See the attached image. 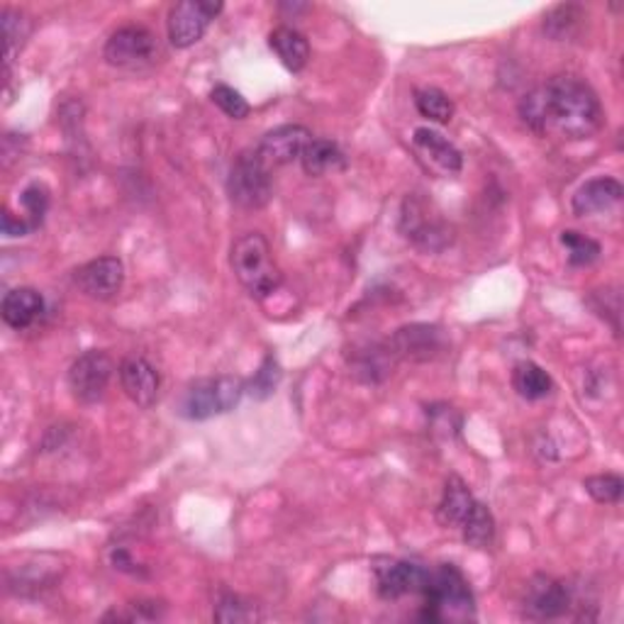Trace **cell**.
<instances>
[{
    "mask_svg": "<svg viewBox=\"0 0 624 624\" xmlns=\"http://www.w3.org/2000/svg\"><path fill=\"white\" fill-rule=\"evenodd\" d=\"M522 123L537 135L590 140L602 130L606 111L593 88L578 76H553L520 101Z\"/></svg>",
    "mask_w": 624,
    "mask_h": 624,
    "instance_id": "obj_1",
    "label": "cell"
},
{
    "mask_svg": "<svg viewBox=\"0 0 624 624\" xmlns=\"http://www.w3.org/2000/svg\"><path fill=\"white\" fill-rule=\"evenodd\" d=\"M424 606L420 612V620L424 622H461L473 620V593L469 588V581L463 573L451 566V563H442L437 569H430L428 586L422 590Z\"/></svg>",
    "mask_w": 624,
    "mask_h": 624,
    "instance_id": "obj_2",
    "label": "cell"
},
{
    "mask_svg": "<svg viewBox=\"0 0 624 624\" xmlns=\"http://www.w3.org/2000/svg\"><path fill=\"white\" fill-rule=\"evenodd\" d=\"M232 271L252 298H269L283 283L279 264L273 262L271 246L259 232L244 234L232 246Z\"/></svg>",
    "mask_w": 624,
    "mask_h": 624,
    "instance_id": "obj_3",
    "label": "cell"
},
{
    "mask_svg": "<svg viewBox=\"0 0 624 624\" xmlns=\"http://www.w3.org/2000/svg\"><path fill=\"white\" fill-rule=\"evenodd\" d=\"M246 393V383L234 375H217V379H201L188 385L178 403V415L186 420H211L225 415L240 405Z\"/></svg>",
    "mask_w": 624,
    "mask_h": 624,
    "instance_id": "obj_4",
    "label": "cell"
},
{
    "mask_svg": "<svg viewBox=\"0 0 624 624\" xmlns=\"http://www.w3.org/2000/svg\"><path fill=\"white\" fill-rule=\"evenodd\" d=\"M227 193H230V201L244 211H259L271 201V171L254 150L242 152L234 158L230 178H227Z\"/></svg>",
    "mask_w": 624,
    "mask_h": 624,
    "instance_id": "obj_5",
    "label": "cell"
},
{
    "mask_svg": "<svg viewBox=\"0 0 624 624\" xmlns=\"http://www.w3.org/2000/svg\"><path fill=\"white\" fill-rule=\"evenodd\" d=\"M400 232L408 242L428 254L444 252L454 242V230L442 217L428 211V203L418 195H408L400 211Z\"/></svg>",
    "mask_w": 624,
    "mask_h": 624,
    "instance_id": "obj_6",
    "label": "cell"
},
{
    "mask_svg": "<svg viewBox=\"0 0 624 624\" xmlns=\"http://www.w3.org/2000/svg\"><path fill=\"white\" fill-rule=\"evenodd\" d=\"M156 56V35L142 25L120 27L111 35L103 49L105 62L115 68H125V72H144V68L154 66Z\"/></svg>",
    "mask_w": 624,
    "mask_h": 624,
    "instance_id": "obj_7",
    "label": "cell"
},
{
    "mask_svg": "<svg viewBox=\"0 0 624 624\" xmlns=\"http://www.w3.org/2000/svg\"><path fill=\"white\" fill-rule=\"evenodd\" d=\"M371 571L375 578V593H379L383 600L422 596L430 578V569L420 566V563L391 557H375L371 561Z\"/></svg>",
    "mask_w": 624,
    "mask_h": 624,
    "instance_id": "obj_8",
    "label": "cell"
},
{
    "mask_svg": "<svg viewBox=\"0 0 624 624\" xmlns=\"http://www.w3.org/2000/svg\"><path fill=\"white\" fill-rule=\"evenodd\" d=\"M115 364L111 356L101 349H91L78 356L68 369V389L74 398L84 405H93L103 400V395L111 385Z\"/></svg>",
    "mask_w": 624,
    "mask_h": 624,
    "instance_id": "obj_9",
    "label": "cell"
},
{
    "mask_svg": "<svg viewBox=\"0 0 624 624\" xmlns=\"http://www.w3.org/2000/svg\"><path fill=\"white\" fill-rule=\"evenodd\" d=\"M222 13V3L213 0H183L176 3L168 13V39L176 49H188L198 44L207 33L213 20Z\"/></svg>",
    "mask_w": 624,
    "mask_h": 624,
    "instance_id": "obj_10",
    "label": "cell"
},
{
    "mask_svg": "<svg viewBox=\"0 0 624 624\" xmlns=\"http://www.w3.org/2000/svg\"><path fill=\"white\" fill-rule=\"evenodd\" d=\"M447 334L437 324H408L393 334L391 349L395 359L424 364L447 352Z\"/></svg>",
    "mask_w": 624,
    "mask_h": 624,
    "instance_id": "obj_11",
    "label": "cell"
},
{
    "mask_svg": "<svg viewBox=\"0 0 624 624\" xmlns=\"http://www.w3.org/2000/svg\"><path fill=\"white\" fill-rule=\"evenodd\" d=\"M522 608L530 620H559L571 610V590L551 576H534L524 590Z\"/></svg>",
    "mask_w": 624,
    "mask_h": 624,
    "instance_id": "obj_12",
    "label": "cell"
},
{
    "mask_svg": "<svg viewBox=\"0 0 624 624\" xmlns=\"http://www.w3.org/2000/svg\"><path fill=\"white\" fill-rule=\"evenodd\" d=\"M74 283L78 291L93 301H113L123 291L125 283V264L117 256H101L84 264L74 273Z\"/></svg>",
    "mask_w": 624,
    "mask_h": 624,
    "instance_id": "obj_13",
    "label": "cell"
},
{
    "mask_svg": "<svg viewBox=\"0 0 624 624\" xmlns=\"http://www.w3.org/2000/svg\"><path fill=\"white\" fill-rule=\"evenodd\" d=\"M310 142H313V135L308 127L281 125V127H276V130L266 132L254 152L262 158L264 166L271 171V168H279V166L295 162V158H301L305 147H308Z\"/></svg>",
    "mask_w": 624,
    "mask_h": 624,
    "instance_id": "obj_14",
    "label": "cell"
},
{
    "mask_svg": "<svg viewBox=\"0 0 624 624\" xmlns=\"http://www.w3.org/2000/svg\"><path fill=\"white\" fill-rule=\"evenodd\" d=\"M120 385L127 398L140 408H152L162 389V379L144 356H127L120 364Z\"/></svg>",
    "mask_w": 624,
    "mask_h": 624,
    "instance_id": "obj_15",
    "label": "cell"
},
{
    "mask_svg": "<svg viewBox=\"0 0 624 624\" xmlns=\"http://www.w3.org/2000/svg\"><path fill=\"white\" fill-rule=\"evenodd\" d=\"M412 144L420 158H424V162L432 168H437L444 176H454L463 168L461 152L447 140V137L440 135L437 130H432V127H418L412 137Z\"/></svg>",
    "mask_w": 624,
    "mask_h": 624,
    "instance_id": "obj_16",
    "label": "cell"
},
{
    "mask_svg": "<svg viewBox=\"0 0 624 624\" xmlns=\"http://www.w3.org/2000/svg\"><path fill=\"white\" fill-rule=\"evenodd\" d=\"M624 195V188L617 178L598 176L583 183L571 198V211L578 217L606 213L610 207H615Z\"/></svg>",
    "mask_w": 624,
    "mask_h": 624,
    "instance_id": "obj_17",
    "label": "cell"
},
{
    "mask_svg": "<svg viewBox=\"0 0 624 624\" xmlns=\"http://www.w3.org/2000/svg\"><path fill=\"white\" fill-rule=\"evenodd\" d=\"M473 493L469 485L463 483L459 475H449L447 485H444L442 500L437 505V522L447 530H461V524L469 520V514L475 508Z\"/></svg>",
    "mask_w": 624,
    "mask_h": 624,
    "instance_id": "obj_18",
    "label": "cell"
},
{
    "mask_svg": "<svg viewBox=\"0 0 624 624\" xmlns=\"http://www.w3.org/2000/svg\"><path fill=\"white\" fill-rule=\"evenodd\" d=\"M0 313H3L5 324L13 330H29L44 315V298L35 289H15L5 293Z\"/></svg>",
    "mask_w": 624,
    "mask_h": 624,
    "instance_id": "obj_19",
    "label": "cell"
},
{
    "mask_svg": "<svg viewBox=\"0 0 624 624\" xmlns=\"http://www.w3.org/2000/svg\"><path fill=\"white\" fill-rule=\"evenodd\" d=\"M395 366V354L391 344H369L364 349L354 352L349 359V369L356 379L364 383H381L389 379Z\"/></svg>",
    "mask_w": 624,
    "mask_h": 624,
    "instance_id": "obj_20",
    "label": "cell"
},
{
    "mask_svg": "<svg viewBox=\"0 0 624 624\" xmlns=\"http://www.w3.org/2000/svg\"><path fill=\"white\" fill-rule=\"evenodd\" d=\"M269 47L281 59V64L293 74L303 72L310 62V42L293 27H276L269 35Z\"/></svg>",
    "mask_w": 624,
    "mask_h": 624,
    "instance_id": "obj_21",
    "label": "cell"
},
{
    "mask_svg": "<svg viewBox=\"0 0 624 624\" xmlns=\"http://www.w3.org/2000/svg\"><path fill=\"white\" fill-rule=\"evenodd\" d=\"M303 171L308 176H324L334 171H344L346 158L342 154L340 147L330 140H313L301 156Z\"/></svg>",
    "mask_w": 624,
    "mask_h": 624,
    "instance_id": "obj_22",
    "label": "cell"
},
{
    "mask_svg": "<svg viewBox=\"0 0 624 624\" xmlns=\"http://www.w3.org/2000/svg\"><path fill=\"white\" fill-rule=\"evenodd\" d=\"M512 389L524 400H542L553 391V381L539 364L520 361L512 371Z\"/></svg>",
    "mask_w": 624,
    "mask_h": 624,
    "instance_id": "obj_23",
    "label": "cell"
},
{
    "mask_svg": "<svg viewBox=\"0 0 624 624\" xmlns=\"http://www.w3.org/2000/svg\"><path fill=\"white\" fill-rule=\"evenodd\" d=\"M3 59H5V76H10V66L17 59V54L23 52V47L27 42L29 33H33V23H29L25 13L13 8H3Z\"/></svg>",
    "mask_w": 624,
    "mask_h": 624,
    "instance_id": "obj_24",
    "label": "cell"
},
{
    "mask_svg": "<svg viewBox=\"0 0 624 624\" xmlns=\"http://www.w3.org/2000/svg\"><path fill=\"white\" fill-rule=\"evenodd\" d=\"M583 17H586V13H583L581 5L563 3L551 8L549 13L544 15V35L551 37L553 42H566V39L578 33Z\"/></svg>",
    "mask_w": 624,
    "mask_h": 624,
    "instance_id": "obj_25",
    "label": "cell"
},
{
    "mask_svg": "<svg viewBox=\"0 0 624 624\" xmlns=\"http://www.w3.org/2000/svg\"><path fill=\"white\" fill-rule=\"evenodd\" d=\"M461 537L473 549H485L493 544L495 520H493V512L485 508L483 502H475V508L469 514V520L461 524Z\"/></svg>",
    "mask_w": 624,
    "mask_h": 624,
    "instance_id": "obj_26",
    "label": "cell"
},
{
    "mask_svg": "<svg viewBox=\"0 0 624 624\" xmlns=\"http://www.w3.org/2000/svg\"><path fill=\"white\" fill-rule=\"evenodd\" d=\"M415 107L430 123L447 125L454 117V101L440 88H420V91H415Z\"/></svg>",
    "mask_w": 624,
    "mask_h": 624,
    "instance_id": "obj_27",
    "label": "cell"
},
{
    "mask_svg": "<svg viewBox=\"0 0 624 624\" xmlns=\"http://www.w3.org/2000/svg\"><path fill=\"white\" fill-rule=\"evenodd\" d=\"M20 205H23V211H25L23 217L27 220V225L33 227V232L39 230V225L44 222L49 205H52V193H49L47 183L42 181L29 183L25 191L20 193Z\"/></svg>",
    "mask_w": 624,
    "mask_h": 624,
    "instance_id": "obj_28",
    "label": "cell"
},
{
    "mask_svg": "<svg viewBox=\"0 0 624 624\" xmlns=\"http://www.w3.org/2000/svg\"><path fill=\"white\" fill-rule=\"evenodd\" d=\"M559 240L563 244V250L569 252V264L571 266H590L602 252L600 244L596 240H590V237L581 234L576 230H563Z\"/></svg>",
    "mask_w": 624,
    "mask_h": 624,
    "instance_id": "obj_29",
    "label": "cell"
},
{
    "mask_svg": "<svg viewBox=\"0 0 624 624\" xmlns=\"http://www.w3.org/2000/svg\"><path fill=\"white\" fill-rule=\"evenodd\" d=\"M281 379H283V373H281L279 361H276L273 356H266L264 364L259 366V371L252 375V381H246V393H250L254 400L271 398L276 389H279Z\"/></svg>",
    "mask_w": 624,
    "mask_h": 624,
    "instance_id": "obj_30",
    "label": "cell"
},
{
    "mask_svg": "<svg viewBox=\"0 0 624 624\" xmlns=\"http://www.w3.org/2000/svg\"><path fill=\"white\" fill-rule=\"evenodd\" d=\"M213 617L217 622H225V624H240V622L259 620V612H256V608L250 606V602H244L240 596L225 590V593H220V598H217Z\"/></svg>",
    "mask_w": 624,
    "mask_h": 624,
    "instance_id": "obj_31",
    "label": "cell"
},
{
    "mask_svg": "<svg viewBox=\"0 0 624 624\" xmlns=\"http://www.w3.org/2000/svg\"><path fill=\"white\" fill-rule=\"evenodd\" d=\"M583 488H586V493L596 502L615 505L622 500L624 481L617 473H600V475H590V479L583 481Z\"/></svg>",
    "mask_w": 624,
    "mask_h": 624,
    "instance_id": "obj_32",
    "label": "cell"
},
{
    "mask_svg": "<svg viewBox=\"0 0 624 624\" xmlns=\"http://www.w3.org/2000/svg\"><path fill=\"white\" fill-rule=\"evenodd\" d=\"M211 101L220 107L227 117H232V120H244V117H250L252 113V107L244 101V95L240 91H234L232 86L217 84L211 91Z\"/></svg>",
    "mask_w": 624,
    "mask_h": 624,
    "instance_id": "obj_33",
    "label": "cell"
},
{
    "mask_svg": "<svg viewBox=\"0 0 624 624\" xmlns=\"http://www.w3.org/2000/svg\"><path fill=\"white\" fill-rule=\"evenodd\" d=\"M111 563H113V569L123 571V573H132V576H137V573H140V563H137V561L130 557V551L123 549V547H120V549H113Z\"/></svg>",
    "mask_w": 624,
    "mask_h": 624,
    "instance_id": "obj_34",
    "label": "cell"
},
{
    "mask_svg": "<svg viewBox=\"0 0 624 624\" xmlns=\"http://www.w3.org/2000/svg\"><path fill=\"white\" fill-rule=\"evenodd\" d=\"M33 232V227L27 225L25 217H15L10 211L3 213V234L8 237H25Z\"/></svg>",
    "mask_w": 624,
    "mask_h": 624,
    "instance_id": "obj_35",
    "label": "cell"
}]
</instances>
